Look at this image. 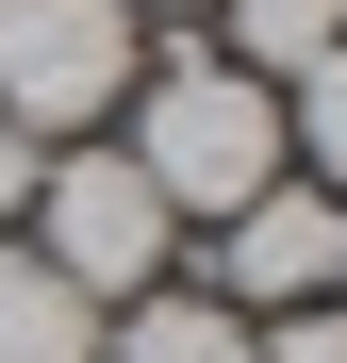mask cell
I'll list each match as a JSON object with an SVG mask.
<instances>
[{
  "mask_svg": "<svg viewBox=\"0 0 347 363\" xmlns=\"http://www.w3.org/2000/svg\"><path fill=\"white\" fill-rule=\"evenodd\" d=\"M116 149H133V182L182 231H215V215H248L265 182H281V99L248 67H215V50H165V67L116 99Z\"/></svg>",
  "mask_w": 347,
  "mask_h": 363,
  "instance_id": "cell-1",
  "label": "cell"
},
{
  "mask_svg": "<svg viewBox=\"0 0 347 363\" xmlns=\"http://www.w3.org/2000/svg\"><path fill=\"white\" fill-rule=\"evenodd\" d=\"M133 83H149V17L133 0H0V133L83 149V133H116Z\"/></svg>",
  "mask_w": 347,
  "mask_h": 363,
  "instance_id": "cell-2",
  "label": "cell"
},
{
  "mask_svg": "<svg viewBox=\"0 0 347 363\" xmlns=\"http://www.w3.org/2000/svg\"><path fill=\"white\" fill-rule=\"evenodd\" d=\"M17 248L67 281V297H99V314H116V297H149V281H165L182 215L133 182V149H116V133H83V149H50V165H33V231H17Z\"/></svg>",
  "mask_w": 347,
  "mask_h": 363,
  "instance_id": "cell-3",
  "label": "cell"
},
{
  "mask_svg": "<svg viewBox=\"0 0 347 363\" xmlns=\"http://www.w3.org/2000/svg\"><path fill=\"white\" fill-rule=\"evenodd\" d=\"M199 248H215V281H199L215 314H248V330H265V314H314V297H347V199H314V182L281 165L248 215L199 231Z\"/></svg>",
  "mask_w": 347,
  "mask_h": 363,
  "instance_id": "cell-4",
  "label": "cell"
},
{
  "mask_svg": "<svg viewBox=\"0 0 347 363\" xmlns=\"http://www.w3.org/2000/svg\"><path fill=\"white\" fill-rule=\"evenodd\" d=\"M99 363H248V314H215L199 281H149L99 314Z\"/></svg>",
  "mask_w": 347,
  "mask_h": 363,
  "instance_id": "cell-5",
  "label": "cell"
},
{
  "mask_svg": "<svg viewBox=\"0 0 347 363\" xmlns=\"http://www.w3.org/2000/svg\"><path fill=\"white\" fill-rule=\"evenodd\" d=\"M314 50H347V0H215V67H248L265 99L298 83Z\"/></svg>",
  "mask_w": 347,
  "mask_h": 363,
  "instance_id": "cell-6",
  "label": "cell"
},
{
  "mask_svg": "<svg viewBox=\"0 0 347 363\" xmlns=\"http://www.w3.org/2000/svg\"><path fill=\"white\" fill-rule=\"evenodd\" d=\"M0 363H99V297H67L17 231H0Z\"/></svg>",
  "mask_w": 347,
  "mask_h": 363,
  "instance_id": "cell-7",
  "label": "cell"
},
{
  "mask_svg": "<svg viewBox=\"0 0 347 363\" xmlns=\"http://www.w3.org/2000/svg\"><path fill=\"white\" fill-rule=\"evenodd\" d=\"M281 165H298L314 199H347V50H314V67L281 83Z\"/></svg>",
  "mask_w": 347,
  "mask_h": 363,
  "instance_id": "cell-8",
  "label": "cell"
},
{
  "mask_svg": "<svg viewBox=\"0 0 347 363\" xmlns=\"http://www.w3.org/2000/svg\"><path fill=\"white\" fill-rule=\"evenodd\" d=\"M248 363H347V297H314V314H265Z\"/></svg>",
  "mask_w": 347,
  "mask_h": 363,
  "instance_id": "cell-9",
  "label": "cell"
},
{
  "mask_svg": "<svg viewBox=\"0 0 347 363\" xmlns=\"http://www.w3.org/2000/svg\"><path fill=\"white\" fill-rule=\"evenodd\" d=\"M33 165H50L33 133H0V231H17V215H33Z\"/></svg>",
  "mask_w": 347,
  "mask_h": 363,
  "instance_id": "cell-10",
  "label": "cell"
},
{
  "mask_svg": "<svg viewBox=\"0 0 347 363\" xmlns=\"http://www.w3.org/2000/svg\"><path fill=\"white\" fill-rule=\"evenodd\" d=\"M133 17H215V0H133Z\"/></svg>",
  "mask_w": 347,
  "mask_h": 363,
  "instance_id": "cell-11",
  "label": "cell"
}]
</instances>
